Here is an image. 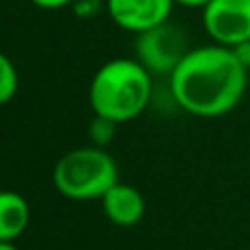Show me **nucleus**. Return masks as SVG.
<instances>
[{
  "instance_id": "nucleus-1",
  "label": "nucleus",
  "mask_w": 250,
  "mask_h": 250,
  "mask_svg": "<svg viewBox=\"0 0 250 250\" xmlns=\"http://www.w3.org/2000/svg\"><path fill=\"white\" fill-rule=\"evenodd\" d=\"M248 88V68L233 48L204 44L189 48L169 75V92L180 110L200 119H217L242 104Z\"/></svg>"
},
{
  "instance_id": "nucleus-2",
  "label": "nucleus",
  "mask_w": 250,
  "mask_h": 250,
  "mask_svg": "<svg viewBox=\"0 0 250 250\" xmlns=\"http://www.w3.org/2000/svg\"><path fill=\"white\" fill-rule=\"evenodd\" d=\"M154 97V75L136 57L110 60L95 73L88 90L95 117L129 123L147 110Z\"/></svg>"
},
{
  "instance_id": "nucleus-3",
  "label": "nucleus",
  "mask_w": 250,
  "mask_h": 250,
  "mask_svg": "<svg viewBox=\"0 0 250 250\" xmlns=\"http://www.w3.org/2000/svg\"><path fill=\"white\" fill-rule=\"evenodd\" d=\"M53 182L64 198L75 202L101 200L119 182V165L104 147H77L57 160Z\"/></svg>"
},
{
  "instance_id": "nucleus-4",
  "label": "nucleus",
  "mask_w": 250,
  "mask_h": 250,
  "mask_svg": "<svg viewBox=\"0 0 250 250\" xmlns=\"http://www.w3.org/2000/svg\"><path fill=\"white\" fill-rule=\"evenodd\" d=\"M134 53L136 60L151 75L169 77L182 62V57L189 53V42L180 26L173 22H165L145 33H138L134 42Z\"/></svg>"
},
{
  "instance_id": "nucleus-5",
  "label": "nucleus",
  "mask_w": 250,
  "mask_h": 250,
  "mask_svg": "<svg viewBox=\"0 0 250 250\" xmlns=\"http://www.w3.org/2000/svg\"><path fill=\"white\" fill-rule=\"evenodd\" d=\"M202 26L213 44L235 48L250 40V0H211L202 9Z\"/></svg>"
},
{
  "instance_id": "nucleus-6",
  "label": "nucleus",
  "mask_w": 250,
  "mask_h": 250,
  "mask_svg": "<svg viewBox=\"0 0 250 250\" xmlns=\"http://www.w3.org/2000/svg\"><path fill=\"white\" fill-rule=\"evenodd\" d=\"M173 7V0H105L110 20L134 35L169 22Z\"/></svg>"
},
{
  "instance_id": "nucleus-7",
  "label": "nucleus",
  "mask_w": 250,
  "mask_h": 250,
  "mask_svg": "<svg viewBox=\"0 0 250 250\" xmlns=\"http://www.w3.org/2000/svg\"><path fill=\"white\" fill-rule=\"evenodd\" d=\"M104 213L112 224L129 229L136 226L145 217V198L143 193L132 185H125L119 180L114 187H110L108 193L101 198Z\"/></svg>"
},
{
  "instance_id": "nucleus-8",
  "label": "nucleus",
  "mask_w": 250,
  "mask_h": 250,
  "mask_svg": "<svg viewBox=\"0 0 250 250\" xmlns=\"http://www.w3.org/2000/svg\"><path fill=\"white\" fill-rule=\"evenodd\" d=\"M31 224V207L18 191H0V242L16 244Z\"/></svg>"
},
{
  "instance_id": "nucleus-9",
  "label": "nucleus",
  "mask_w": 250,
  "mask_h": 250,
  "mask_svg": "<svg viewBox=\"0 0 250 250\" xmlns=\"http://www.w3.org/2000/svg\"><path fill=\"white\" fill-rule=\"evenodd\" d=\"M18 86H20V77L16 64L11 57L0 51V105H7L16 97Z\"/></svg>"
},
{
  "instance_id": "nucleus-10",
  "label": "nucleus",
  "mask_w": 250,
  "mask_h": 250,
  "mask_svg": "<svg viewBox=\"0 0 250 250\" xmlns=\"http://www.w3.org/2000/svg\"><path fill=\"white\" fill-rule=\"evenodd\" d=\"M117 127H119V123L110 121V119L95 117L92 119V123H90V141H92V145L104 147L105 149V147L114 141V136H117Z\"/></svg>"
},
{
  "instance_id": "nucleus-11",
  "label": "nucleus",
  "mask_w": 250,
  "mask_h": 250,
  "mask_svg": "<svg viewBox=\"0 0 250 250\" xmlns=\"http://www.w3.org/2000/svg\"><path fill=\"white\" fill-rule=\"evenodd\" d=\"M99 9H101L99 0H77L73 4V11L79 18H95V16H99Z\"/></svg>"
},
{
  "instance_id": "nucleus-12",
  "label": "nucleus",
  "mask_w": 250,
  "mask_h": 250,
  "mask_svg": "<svg viewBox=\"0 0 250 250\" xmlns=\"http://www.w3.org/2000/svg\"><path fill=\"white\" fill-rule=\"evenodd\" d=\"M31 4L40 9H48V11H55V9H64V7H73L77 0H29Z\"/></svg>"
},
{
  "instance_id": "nucleus-13",
  "label": "nucleus",
  "mask_w": 250,
  "mask_h": 250,
  "mask_svg": "<svg viewBox=\"0 0 250 250\" xmlns=\"http://www.w3.org/2000/svg\"><path fill=\"white\" fill-rule=\"evenodd\" d=\"M233 53L237 55V60L250 70V40H246V42H242V44H237V46L233 48Z\"/></svg>"
},
{
  "instance_id": "nucleus-14",
  "label": "nucleus",
  "mask_w": 250,
  "mask_h": 250,
  "mask_svg": "<svg viewBox=\"0 0 250 250\" xmlns=\"http://www.w3.org/2000/svg\"><path fill=\"white\" fill-rule=\"evenodd\" d=\"M176 4H180V7H187V9H204L211 0H173Z\"/></svg>"
},
{
  "instance_id": "nucleus-15",
  "label": "nucleus",
  "mask_w": 250,
  "mask_h": 250,
  "mask_svg": "<svg viewBox=\"0 0 250 250\" xmlns=\"http://www.w3.org/2000/svg\"><path fill=\"white\" fill-rule=\"evenodd\" d=\"M0 250H20L16 244H9V242H0Z\"/></svg>"
}]
</instances>
